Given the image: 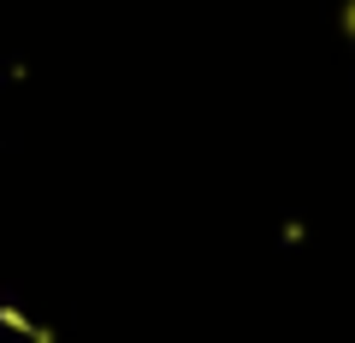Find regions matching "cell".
Instances as JSON below:
<instances>
[{"mask_svg":"<svg viewBox=\"0 0 355 343\" xmlns=\"http://www.w3.org/2000/svg\"><path fill=\"white\" fill-rule=\"evenodd\" d=\"M343 30L355 36V0H343Z\"/></svg>","mask_w":355,"mask_h":343,"instance_id":"cell-1","label":"cell"}]
</instances>
